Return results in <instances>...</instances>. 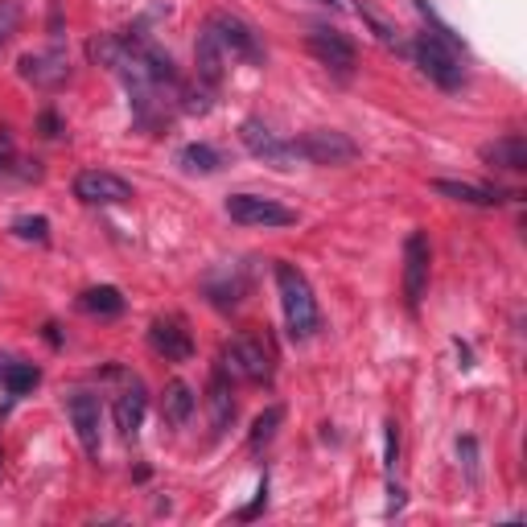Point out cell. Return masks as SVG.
I'll list each match as a JSON object with an SVG mask.
<instances>
[{
	"instance_id": "2e32d148",
	"label": "cell",
	"mask_w": 527,
	"mask_h": 527,
	"mask_svg": "<svg viewBox=\"0 0 527 527\" xmlns=\"http://www.w3.org/2000/svg\"><path fill=\"white\" fill-rule=\"evenodd\" d=\"M145 408H149L145 388H128V392L116 400V429H120L124 437H136L140 425H145Z\"/></svg>"
},
{
	"instance_id": "7c38bea8",
	"label": "cell",
	"mask_w": 527,
	"mask_h": 527,
	"mask_svg": "<svg viewBox=\"0 0 527 527\" xmlns=\"http://www.w3.org/2000/svg\"><path fill=\"white\" fill-rule=\"evenodd\" d=\"M309 50H313V58H318L322 66H330L338 79L355 75V46H350L342 33H334V29H313L309 33Z\"/></svg>"
},
{
	"instance_id": "ac0fdd59",
	"label": "cell",
	"mask_w": 527,
	"mask_h": 527,
	"mask_svg": "<svg viewBox=\"0 0 527 527\" xmlns=\"http://www.w3.org/2000/svg\"><path fill=\"white\" fill-rule=\"evenodd\" d=\"M433 190L437 194H445V198H453V202H466V206H499L503 202V194L499 190H486V186H470V182H433Z\"/></svg>"
},
{
	"instance_id": "cb8c5ba5",
	"label": "cell",
	"mask_w": 527,
	"mask_h": 527,
	"mask_svg": "<svg viewBox=\"0 0 527 527\" xmlns=\"http://www.w3.org/2000/svg\"><path fill=\"white\" fill-rule=\"evenodd\" d=\"M280 420H285V408H280V404L264 408V412L256 416V425H252V437H248V445H252V449H264V445H268V441L276 437Z\"/></svg>"
},
{
	"instance_id": "e0dca14e",
	"label": "cell",
	"mask_w": 527,
	"mask_h": 527,
	"mask_svg": "<svg viewBox=\"0 0 527 527\" xmlns=\"http://www.w3.org/2000/svg\"><path fill=\"white\" fill-rule=\"evenodd\" d=\"M161 412H165V420H169L173 429H182L186 420L194 416V392L186 388L182 379H173L169 388H165V396H161Z\"/></svg>"
},
{
	"instance_id": "1f68e13d",
	"label": "cell",
	"mask_w": 527,
	"mask_h": 527,
	"mask_svg": "<svg viewBox=\"0 0 527 527\" xmlns=\"http://www.w3.org/2000/svg\"><path fill=\"white\" fill-rule=\"evenodd\" d=\"M326 5H334V9H342V5H346V0H326Z\"/></svg>"
},
{
	"instance_id": "d6986e66",
	"label": "cell",
	"mask_w": 527,
	"mask_h": 527,
	"mask_svg": "<svg viewBox=\"0 0 527 527\" xmlns=\"http://www.w3.org/2000/svg\"><path fill=\"white\" fill-rule=\"evenodd\" d=\"M206 404H210V429H215V433H227L231 420H235V400H231V388H227L223 375H215V383H210Z\"/></svg>"
},
{
	"instance_id": "603a6c76",
	"label": "cell",
	"mask_w": 527,
	"mask_h": 527,
	"mask_svg": "<svg viewBox=\"0 0 527 527\" xmlns=\"http://www.w3.org/2000/svg\"><path fill=\"white\" fill-rule=\"evenodd\" d=\"M0 379H5V388H9L13 396H25V392H33V388H38L42 371L33 367V363H9L5 371H0Z\"/></svg>"
},
{
	"instance_id": "484cf974",
	"label": "cell",
	"mask_w": 527,
	"mask_h": 527,
	"mask_svg": "<svg viewBox=\"0 0 527 527\" xmlns=\"http://www.w3.org/2000/svg\"><path fill=\"white\" fill-rule=\"evenodd\" d=\"M13 235H21V239H33V243H46L50 239V223L42 219V215H25V219H17L13 223Z\"/></svg>"
},
{
	"instance_id": "d4e9b609",
	"label": "cell",
	"mask_w": 527,
	"mask_h": 527,
	"mask_svg": "<svg viewBox=\"0 0 527 527\" xmlns=\"http://www.w3.org/2000/svg\"><path fill=\"white\" fill-rule=\"evenodd\" d=\"M21 29V5L17 0H0V50H5Z\"/></svg>"
},
{
	"instance_id": "ba28073f",
	"label": "cell",
	"mask_w": 527,
	"mask_h": 527,
	"mask_svg": "<svg viewBox=\"0 0 527 527\" xmlns=\"http://www.w3.org/2000/svg\"><path fill=\"white\" fill-rule=\"evenodd\" d=\"M75 198H83L87 206H116V202H132V186L112 169H87L75 178Z\"/></svg>"
},
{
	"instance_id": "277c9868",
	"label": "cell",
	"mask_w": 527,
	"mask_h": 527,
	"mask_svg": "<svg viewBox=\"0 0 527 527\" xmlns=\"http://www.w3.org/2000/svg\"><path fill=\"white\" fill-rule=\"evenodd\" d=\"M412 54H416V66L425 70V75L441 87V91H458L462 83H466V70H462V58L453 54V50H445L441 42H433L429 33L420 38L416 46H412Z\"/></svg>"
},
{
	"instance_id": "8fae6325",
	"label": "cell",
	"mask_w": 527,
	"mask_h": 527,
	"mask_svg": "<svg viewBox=\"0 0 527 527\" xmlns=\"http://www.w3.org/2000/svg\"><path fill=\"white\" fill-rule=\"evenodd\" d=\"M149 346L165 363H190L194 359V338H190L182 318H157L149 326Z\"/></svg>"
},
{
	"instance_id": "44dd1931",
	"label": "cell",
	"mask_w": 527,
	"mask_h": 527,
	"mask_svg": "<svg viewBox=\"0 0 527 527\" xmlns=\"http://www.w3.org/2000/svg\"><path fill=\"white\" fill-rule=\"evenodd\" d=\"M412 5H416V13H420V17H425V25H429V38H433V42H441L445 50H453V54H458V58L466 54L462 38H458V33H453V29H449V25H445V21L437 17V9L429 5V0H412Z\"/></svg>"
},
{
	"instance_id": "30bf717a",
	"label": "cell",
	"mask_w": 527,
	"mask_h": 527,
	"mask_svg": "<svg viewBox=\"0 0 527 527\" xmlns=\"http://www.w3.org/2000/svg\"><path fill=\"white\" fill-rule=\"evenodd\" d=\"M21 79L42 87V91H54L70 79V58L62 46H50V50H38V54H25L21 58Z\"/></svg>"
},
{
	"instance_id": "9a60e30c",
	"label": "cell",
	"mask_w": 527,
	"mask_h": 527,
	"mask_svg": "<svg viewBox=\"0 0 527 527\" xmlns=\"http://www.w3.org/2000/svg\"><path fill=\"white\" fill-rule=\"evenodd\" d=\"M482 161L495 169H527V140L523 136H503L495 145H482Z\"/></svg>"
},
{
	"instance_id": "4dcf8cb0",
	"label": "cell",
	"mask_w": 527,
	"mask_h": 527,
	"mask_svg": "<svg viewBox=\"0 0 527 527\" xmlns=\"http://www.w3.org/2000/svg\"><path fill=\"white\" fill-rule=\"evenodd\" d=\"M38 128H42V136H62V120L54 116V112H42V120H38Z\"/></svg>"
},
{
	"instance_id": "52a82bcc",
	"label": "cell",
	"mask_w": 527,
	"mask_h": 527,
	"mask_svg": "<svg viewBox=\"0 0 527 527\" xmlns=\"http://www.w3.org/2000/svg\"><path fill=\"white\" fill-rule=\"evenodd\" d=\"M239 140H243V149H248L252 157H260V161H268V165H276V169H289V165L297 161L293 140H280L264 120H243Z\"/></svg>"
},
{
	"instance_id": "ffe728a7",
	"label": "cell",
	"mask_w": 527,
	"mask_h": 527,
	"mask_svg": "<svg viewBox=\"0 0 527 527\" xmlns=\"http://www.w3.org/2000/svg\"><path fill=\"white\" fill-rule=\"evenodd\" d=\"M79 309L91 313V318H120V313H124V297L112 285H99V289H87L79 297Z\"/></svg>"
},
{
	"instance_id": "f546056e",
	"label": "cell",
	"mask_w": 527,
	"mask_h": 527,
	"mask_svg": "<svg viewBox=\"0 0 527 527\" xmlns=\"http://www.w3.org/2000/svg\"><path fill=\"white\" fill-rule=\"evenodd\" d=\"M264 503H268V478L260 482V495H256V503H252V507H243V511H239V519H256V515L264 511Z\"/></svg>"
},
{
	"instance_id": "8992f818",
	"label": "cell",
	"mask_w": 527,
	"mask_h": 527,
	"mask_svg": "<svg viewBox=\"0 0 527 527\" xmlns=\"http://www.w3.org/2000/svg\"><path fill=\"white\" fill-rule=\"evenodd\" d=\"M206 25H210V33H215V38H219V46L227 50V58L264 62V46H260L256 29H252L248 21H239V17H231V13H215V17H210Z\"/></svg>"
},
{
	"instance_id": "f1b7e54d",
	"label": "cell",
	"mask_w": 527,
	"mask_h": 527,
	"mask_svg": "<svg viewBox=\"0 0 527 527\" xmlns=\"http://www.w3.org/2000/svg\"><path fill=\"white\" fill-rule=\"evenodd\" d=\"M9 165H13V132L0 128V173H9Z\"/></svg>"
},
{
	"instance_id": "5b68a950",
	"label": "cell",
	"mask_w": 527,
	"mask_h": 527,
	"mask_svg": "<svg viewBox=\"0 0 527 527\" xmlns=\"http://www.w3.org/2000/svg\"><path fill=\"white\" fill-rule=\"evenodd\" d=\"M223 371L243 379V383H268L272 379V355L256 338H235L223 350Z\"/></svg>"
},
{
	"instance_id": "7402d4cb",
	"label": "cell",
	"mask_w": 527,
	"mask_h": 527,
	"mask_svg": "<svg viewBox=\"0 0 527 527\" xmlns=\"http://www.w3.org/2000/svg\"><path fill=\"white\" fill-rule=\"evenodd\" d=\"M178 165L186 173H219L223 169V157H219V149H210V145H186L178 153Z\"/></svg>"
},
{
	"instance_id": "6da1fadb",
	"label": "cell",
	"mask_w": 527,
	"mask_h": 527,
	"mask_svg": "<svg viewBox=\"0 0 527 527\" xmlns=\"http://www.w3.org/2000/svg\"><path fill=\"white\" fill-rule=\"evenodd\" d=\"M276 289H280V305H285L289 334H293L297 342H305V338L318 334L322 313H318V301H313L309 280H305L293 264H276Z\"/></svg>"
},
{
	"instance_id": "5bb4252c",
	"label": "cell",
	"mask_w": 527,
	"mask_h": 527,
	"mask_svg": "<svg viewBox=\"0 0 527 527\" xmlns=\"http://www.w3.org/2000/svg\"><path fill=\"white\" fill-rule=\"evenodd\" d=\"M194 62H198V83H206V87H219V83H223V70H227V50L219 46V38H215V33H210V25L198 33Z\"/></svg>"
},
{
	"instance_id": "3957f363",
	"label": "cell",
	"mask_w": 527,
	"mask_h": 527,
	"mask_svg": "<svg viewBox=\"0 0 527 527\" xmlns=\"http://www.w3.org/2000/svg\"><path fill=\"white\" fill-rule=\"evenodd\" d=\"M227 215L243 227H293L297 223V210L280 206L276 198H260V194H231Z\"/></svg>"
},
{
	"instance_id": "4fadbf2b",
	"label": "cell",
	"mask_w": 527,
	"mask_h": 527,
	"mask_svg": "<svg viewBox=\"0 0 527 527\" xmlns=\"http://www.w3.org/2000/svg\"><path fill=\"white\" fill-rule=\"evenodd\" d=\"M66 412H70V425H75L83 449L91 458H99V400L91 392H75L66 400Z\"/></svg>"
},
{
	"instance_id": "9c48e42d",
	"label": "cell",
	"mask_w": 527,
	"mask_h": 527,
	"mask_svg": "<svg viewBox=\"0 0 527 527\" xmlns=\"http://www.w3.org/2000/svg\"><path fill=\"white\" fill-rule=\"evenodd\" d=\"M429 289V235L412 231L404 239V301L416 309Z\"/></svg>"
},
{
	"instance_id": "4316f807",
	"label": "cell",
	"mask_w": 527,
	"mask_h": 527,
	"mask_svg": "<svg viewBox=\"0 0 527 527\" xmlns=\"http://www.w3.org/2000/svg\"><path fill=\"white\" fill-rule=\"evenodd\" d=\"M383 441H388V449H383L388 470H396V458H400V425H396V420H388V425H383Z\"/></svg>"
},
{
	"instance_id": "83f0119b",
	"label": "cell",
	"mask_w": 527,
	"mask_h": 527,
	"mask_svg": "<svg viewBox=\"0 0 527 527\" xmlns=\"http://www.w3.org/2000/svg\"><path fill=\"white\" fill-rule=\"evenodd\" d=\"M458 453H462V462H466L470 482H478V445H474V437H462L458 441Z\"/></svg>"
},
{
	"instance_id": "7a4b0ae2",
	"label": "cell",
	"mask_w": 527,
	"mask_h": 527,
	"mask_svg": "<svg viewBox=\"0 0 527 527\" xmlns=\"http://www.w3.org/2000/svg\"><path fill=\"white\" fill-rule=\"evenodd\" d=\"M293 153H297V161H309V165H350L359 157V145L346 132L313 128L293 140Z\"/></svg>"
}]
</instances>
